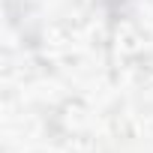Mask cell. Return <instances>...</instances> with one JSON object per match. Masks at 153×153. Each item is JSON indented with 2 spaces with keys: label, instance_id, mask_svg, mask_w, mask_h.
<instances>
[]
</instances>
